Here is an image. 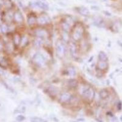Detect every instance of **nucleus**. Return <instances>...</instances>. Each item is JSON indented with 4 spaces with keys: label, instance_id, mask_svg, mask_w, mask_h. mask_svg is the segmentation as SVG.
Masks as SVG:
<instances>
[{
    "label": "nucleus",
    "instance_id": "obj_1",
    "mask_svg": "<svg viewBox=\"0 0 122 122\" xmlns=\"http://www.w3.org/2000/svg\"><path fill=\"white\" fill-rule=\"evenodd\" d=\"M81 94L84 97H85L88 100H92L94 98L95 92L92 88L88 87H84L82 89Z\"/></svg>",
    "mask_w": 122,
    "mask_h": 122
},
{
    "label": "nucleus",
    "instance_id": "obj_2",
    "mask_svg": "<svg viewBox=\"0 0 122 122\" xmlns=\"http://www.w3.org/2000/svg\"><path fill=\"white\" fill-rule=\"evenodd\" d=\"M33 60H34V63L39 67L44 66L45 64V62H46L45 57L42 54L39 53L34 54V57H33Z\"/></svg>",
    "mask_w": 122,
    "mask_h": 122
},
{
    "label": "nucleus",
    "instance_id": "obj_3",
    "mask_svg": "<svg viewBox=\"0 0 122 122\" xmlns=\"http://www.w3.org/2000/svg\"><path fill=\"white\" fill-rule=\"evenodd\" d=\"M84 34V29L82 26H78L75 28L73 34V38L75 41L78 42L81 39Z\"/></svg>",
    "mask_w": 122,
    "mask_h": 122
},
{
    "label": "nucleus",
    "instance_id": "obj_4",
    "mask_svg": "<svg viewBox=\"0 0 122 122\" xmlns=\"http://www.w3.org/2000/svg\"><path fill=\"white\" fill-rule=\"evenodd\" d=\"M65 50L62 42L58 41L56 43V53L59 57H62L65 54Z\"/></svg>",
    "mask_w": 122,
    "mask_h": 122
},
{
    "label": "nucleus",
    "instance_id": "obj_5",
    "mask_svg": "<svg viewBox=\"0 0 122 122\" xmlns=\"http://www.w3.org/2000/svg\"><path fill=\"white\" fill-rule=\"evenodd\" d=\"M72 98L71 95L68 92H63L61 94L60 98H59V101L62 103H65L69 102Z\"/></svg>",
    "mask_w": 122,
    "mask_h": 122
},
{
    "label": "nucleus",
    "instance_id": "obj_6",
    "mask_svg": "<svg viewBox=\"0 0 122 122\" xmlns=\"http://www.w3.org/2000/svg\"><path fill=\"white\" fill-rule=\"evenodd\" d=\"M37 22L39 24L41 25H46L47 23H49L50 22V19L48 15H42L39 17L37 20Z\"/></svg>",
    "mask_w": 122,
    "mask_h": 122
},
{
    "label": "nucleus",
    "instance_id": "obj_7",
    "mask_svg": "<svg viewBox=\"0 0 122 122\" xmlns=\"http://www.w3.org/2000/svg\"><path fill=\"white\" fill-rule=\"evenodd\" d=\"M14 20L18 23H22L23 22V20H24L23 15L19 11H17V12H15V14L14 15Z\"/></svg>",
    "mask_w": 122,
    "mask_h": 122
},
{
    "label": "nucleus",
    "instance_id": "obj_8",
    "mask_svg": "<svg viewBox=\"0 0 122 122\" xmlns=\"http://www.w3.org/2000/svg\"><path fill=\"white\" fill-rule=\"evenodd\" d=\"M69 50L71 56L73 57H76V56H77V48H76V45L74 43H72V42L70 43Z\"/></svg>",
    "mask_w": 122,
    "mask_h": 122
},
{
    "label": "nucleus",
    "instance_id": "obj_9",
    "mask_svg": "<svg viewBox=\"0 0 122 122\" xmlns=\"http://www.w3.org/2000/svg\"><path fill=\"white\" fill-rule=\"evenodd\" d=\"M35 34L37 37H40V38H45L47 36V33L46 31L42 29H39L35 31Z\"/></svg>",
    "mask_w": 122,
    "mask_h": 122
},
{
    "label": "nucleus",
    "instance_id": "obj_10",
    "mask_svg": "<svg viewBox=\"0 0 122 122\" xmlns=\"http://www.w3.org/2000/svg\"><path fill=\"white\" fill-rule=\"evenodd\" d=\"M78 12L81 14L82 15L85 16V17H87L90 15L89 11L88 10V9H87L86 7H84L78 8Z\"/></svg>",
    "mask_w": 122,
    "mask_h": 122
},
{
    "label": "nucleus",
    "instance_id": "obj_11",
    "mask_svg": "<svg viewBox=\"0 0 122 122\" xmlns=\"http://www.w3.org/2000/svg\"><path fill=\"white\" fill-rule=\"evenodd\" d=\"M98 59L100 61L103 62H107L108 60V57L107 56L106 54L103 51H100L98 54Z\"/></svg>",
    "mask_w": 122,
    "mask_h": 122
},
{
    "label": "nucleus",
    "instance_id": "obj_12",
    "mask_svg": "<svg viewBox=\"0 0 122 122\" xmlns=\"http://www.w3.org/2000/svg\"><path fill=\"white\" fill-rule=\"evenodd\" d=\"M68 85L70 88L74 89L78 86V81L75 79H70L68 81Z\"/></svg>",
    "mask_w": 122,
    "mask_h": 122
},
{
    "label": "nucleus",
    "instance_id": "obj_13",
    "mask_svg": "<svg viewBox=\"0 0 122 122\" xmlns=\"http://www.w3.org/2000/svg\"><path fill=\"white\" fill-rule=\"evenodd\" d=\"M43 44V39L40 37H37L34 41V45L36 47H40Z\"/></svg>",
    "mask_w": 122,
    "mask_h": 122
},
{
    "label": "nucleus",
    "instance_id": "obj_14",
    "mask_svg": "<svg viewBox=\"0 0 122 122\" xmlns=\"http://www.w3.org/2000/svg\"><path fill=\"white\" fill-rule=\"evenodd\" d=\"M34 4L38 6L39 7L41 8L42 9L44 10H48V5L47 4H46L45 3H43V2L42 1H39V2H36V3Z\"/></svg>",
    "mask_w": 122,
    "mask_h": 122
},
{
    "label": "nucleus",
    "instance_id": "obj_15",
    "mask_svg": "<svg viewBox=\"0 0 122 122\" xmlns=\"http://www.w3.org/2000/svg\"><path fill=\"white\" fill-rule=\"evenodd\" d=\"M99 96L101 99H106V98L108 97L109 93L106 89H102L100 91Z\"/></svg>",
    "mask_w": 122,
    "mask_h": 122
},
{
    "label": "nucleus",
    "instance_id": "obj_16",
    "mask_svg": "<svg viewBox=\"0 0 122 122\" xmlns=\"http://www.w3.org/2000/svg\"><path fill=\"white\" fill-rule=\"evenodd\" d=\"M48 92L51 96H56L57 94L58 90H57V89L56 87L51 86L48 88Z\"/></svg>",
    "mask_w": 122,
    "mask_h": 122
},
{
    "label": "nucleus",
    "instance_id": "obj_17",
    "mask_svg": "<svg viewBox=\"0 0 122 122\" xmlns=\"http://www.w3.org/2000/svg\"><path fill=\"white\" fill-rule=\"evenodd\" d=\"M107 67H108V64H107V62L100 61L98 63V67L100 70H104L107 69Z\"/></svg>",
    "mask_w": 122,
    "mask_h": 122
},
{
    "label": "nucleus",
    "instance_id": "obj_18",
    "mask_svg": "<svg viewBox=\"0 0 122 122\" xmlns=\"http://www.w3.org/2000/svg\"><path fill=\"white\" fill-rule=\"evenodd\" d=\"M8 66V62L4 57L0 58V67L3 68H6Z\"/></svg>",
    "mask_w": 122,
    "mask_h": 122
},
{
    "label": "nucleus",
    "instance_id": "obj_19",
    "mask_svg": "<svg viewBox=\"0 0 122 122\" xmlns=\"http://www.w3.org/2000/svg\"><path fill=\"white\" fill-rule=\"evenodd\" d=\"M61 26H62V30H63L64 32L68 33L70 30V25H69V23H68L67 22H63L61 24Z\"/></svg>",
    "mask_w": 122,
    "mask_h": 122
},
{
    "label": "nucleus",
    "instance_id": "obj_20",
    "mask_svg": "<svg viewBox=\"0 0 122 122\" xmlns=\"http://www.w3.org/2000/svg\"><path fill=\"white\" fill-rule=\"evenodd\" d=\"M20 42H21V37L18 34H16L14 37V43L15 45L18 46L20 45Z\"/></svg>",
    "mask_w": 122,
    "mask_h": 122
},
{
    "label": "nucleus",
    "instance_id": "obj_21",
    "mask_svg": "<svg viewBox=\"0 0 122 122\" xmlns=\"http://www.w3.org/2000/svg\"><path fill=\"white\" fill-rule=\"evenodd\" d=\"M67 72H68V74L70 76H74L76 75V70L74 69L73 67H69L67 70Z\"/></svg>",
    "mask_w": 122,
    "mask_h": 122
},
{
    "label": "nucleus",
    "instance_id": "obj_22",
    "mask_svg": "<svg viewBox=\"0 0 122 122\" xmlns=\"http://www.w3.org/2000/svg\"><path fill=\"white\" fill-rule=\"evenodd\" d=\"M28 42V39L27 36H24L21 38V42H20V45L22 46H25V45H26L27 43Z\"/></svg>",
    "mask_w": 122,
    "mask_h": 122
},
{
    "label": "nucleus",
    "instance_id": "obj_23",
    "mask_svg": "<svg viewBox=\"0 0 122 122\" xmlns=\"http://www.w3.org/2000/svg\"><path fill=\"white\" fill-rule=\"evenodd\" d=\"M36 22V19L34 16L31 15L30 17H28V23L30 25H33L35 24Z\"/></svg>",
    "mask_w": 122,
    "mask_h": 122
},
{
    "label": "nucleus",
    "instance_id": "obj_24",
    "mask_svg": "<svg viewBox=\"0 0 122 122\" xmlns=\"http://www.w3.org/2000/svg\"><path fill=\"white\" fill-rule=\"evenodd\" d=\"M0 28H1V33H7L8 31H9V27L6 24H3L0 26Z\"/></svg>",
    "mask_w": 122,
    "mask_h": 122
},
{
    "label": "nucleus",
    "instance_id": "obj_25",
    "mask_svg": "<svg viewBox=\"0 0 122 122\" xmlns=\"http://www.w3.org/2000/svg\"><path fill=\"white\" fill-rule=\"evenodd\" d=\"M62 39L65 42L67 43V42H69V35H68V33H67V32H64L63 31V34H62Z\"/></svg>",
    "mask_w": 122,
    "mask_h": 122
},
{
    "label": "nucleus",
    "instance_id": "obj_26",
    "mask_svg": "<svg viewBox=\"0 0 122 122\" xmlns=\"http://www.w3.org/2000/svg\"><path fill=\"white\" fill-rule=\"evenodd\" d=\"M16 120H17V121H18V122H23V121H24L25 120V116H23V115H18L16 117Z\"/></svg>",
    "mask_w": 122,
    "mask_h": 122
},
{
    "label": "nucleus",
    "instance_id": "obj_27",
    "mask_svg": "<svg viewBox=\"0 0 122 122\" xmlns=\"http://www.w3.org/2000/svg\"><path fill=\"white\" fill-rule=\"evenodd\" d=\"M91 9L93 10V11H98V10H100V8L99 7L96 6H91Z\"/></svg>",
    "mask_w": 122,
    "mask_h": 122
},
{
    "label": "nucleus",
    "instance_id": "obj_28",
    "mask_svg": "<svg viewBox=\"0 0 122 122\" xmlns=\"http://www.w3.org/2000/svg\"><path fill=\"white\" fill-rule=\"evenodd\" d=\"M103 13H104V14H105V15H111V14H109V13L108 12H107V11H104V12H103Z\"/></svg>",
    "mask_w": 122,
    "mask_h": 122
},
{
    "label": "nucleus",
    "instance_id": "obj_29",
    "mask_svg": "<svg viewBox=\"0 0 122 122\" xmlns=\"http://www.w3.org/2000/svg\"><path fill=\"white\" fill-rule=\"evenodd\" d=\"M3 44L1 43V42H0V50H3Z\"/></svg>",
    "mask_w": 122,
    "mask_h": 122
},
{
    "label": "nucleus",
    "instance_id": "obj_30",
    "mask_svg": "<svg viewBox=\"0 0 122 122\" xmlns=\"http://www.w3.org/2000/svg\"><path fill=\"white\" fill-rule=\"evenodd\" d=\"M93 56H92V57H90V58L89 59V61H88V62H92V60H93Z\"/></svg>",
    "mask_w": 122,
    "mask_h": 122
}]
</instances>
